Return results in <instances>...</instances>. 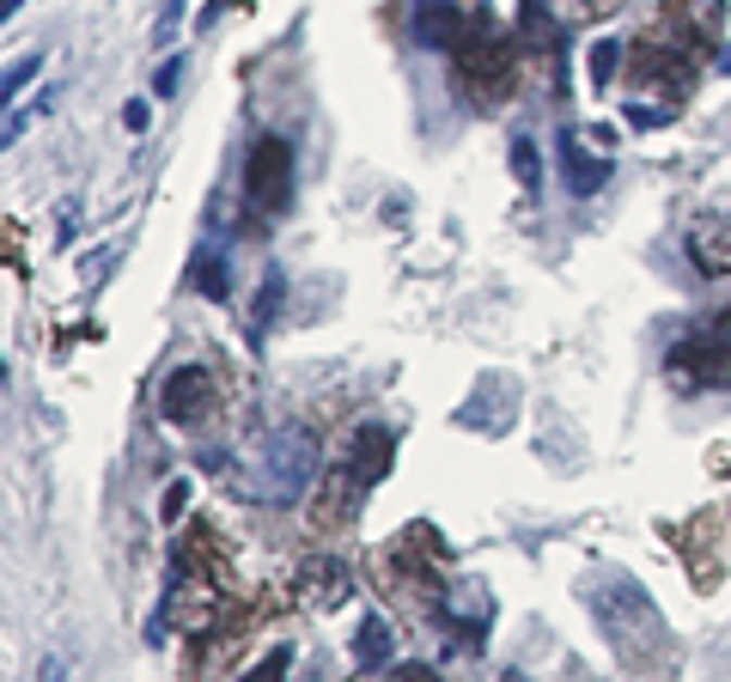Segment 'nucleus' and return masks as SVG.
Here are the masks:
<instances>
[{"label":"nucleus","mask_w":731,"mask_h":682,"mask_svg":"<svg viewBox=\"0 0 731 682\" xmlns=\"http://www.w3.org/2000/svg\"><path fill=\"white\" fill-rule=\"evenodd\" d=\"M244 195H250V214L256 219H275L293 207V147L280 135H263L250 147V165H244Z\"/></svg>","instance_id":"nucleus-5"},{"label":"nucleus","mask_w":731,"mask_h":682,"mask_svg":"<svg viewBox=\"0 0 731 682\" xmlns=\"http://www.w3.org/2000/svg\"><path fill=\"white\" fill-rule=\"evenodd\" d=\"M500 682H525V677H518V670H506V677H500Z\"/></svg>","instance_id":"nucleus-27"},{"label":"nucleus","mask_w":731,"mask_h":682,"mask_svg":"<svg viewBox=\"0 0 731 682\" xmlns=\"http://www.w3.org/2000/svg\"><path fill=\"white\" fill-rule=\"evenodd\" d=\"M585 67H592V92H609V79L622 74V43H616V37H597V43L585 49Z\"/></svg>","instance_id":"nucleus-17"},{"label":"nucleus","mask_w":731,"mask_h":682,"mask_svg":"<svg viewBox=\"0 0 731 682\" xmlns=\"http://www.w3.org/2000/svg\"><path fill=\"white\" fill-rule=\"evenodd\" d=\"M43 682H62V658H43Z\"/></svg>","instance_id":"nucleus-26"},{"label":"nucleus","mask_w":731,"mask_h":682,"mask_svg":"<svg viewBox=\"0 0 731 682\" xmlns=\"http://www.w3.org/2000/svg\"><path fill=\"white\" fill-rule=\"evenodd\" d=\"M634 79L640 86H665V92H683L689 86V55L677 43H658V37H646V43H634Z\"/></svg>","instance_id":"nucleus-12"},{"label":"nucleus","mask_w":731,"mask_h":682,"mask_svg":"<svg viewBox=\"0 0 731 682\" xmlns=\"http://www.w3.org/2000/svg\"><path fill=\"white\" fill-rule=\"evenodd\" d=\"M506 165H513V177H518V189H525V195H537V189H543V159H537V140H530V135H513Z\"/></svg>","instance_id":"nucleus-16"},{"label":"nucleus","mask_w":731,"mask_h":682,"mask_svg":"<svg viewBox=\"0 0 731 682\" xmlns=\"http://www.w3.org/2000/svg\"><path fill=\"white\" fill-rule=\"evenodd\" d=\"M628 123H634V128H658V123H670V110H653V104H628Z\"/></svg>","instance_id":"nucleus-23"},{"label":"nucleus","mask_w":731,"mask_h":682,"mask_svg":"<svg viewBox=\"0 0 731 682\" xmlns=\"http://www.w3.org/2000/svg\"><path fill=\"white\" fill-rule=\"evenodd\" d=\"M683 256H689V268H695V275L726 280V275H731V214H701V219H689Z\"/></svg>","instance_id":"nucleus-7"},{"label":"nucleus","mask_w":731,"mask_h":682,"mask_svg":"<svg viewBox=\"0 0 731 682\" xmlns=\"http://www.w3.org/2000/svg\"><path fill=\"white\" fill-rule=\"evenodd\" d=\"M219 403V378L207 366H177L165 384H159V415L172 420V427H196L207 420V408Z\"/></svg>","instance_id":"nucleus-6"},{"label":"nucleus","mask_w":731,"mask_h":682,"mask_svg":"<svg viewBox=\"0 0 731 682\" xmlns=\"http://www.w3.org/2000/svg\"><path fill=\"white\" fill-rule=\"evenodd\" d=\"M390 640H396V634H390V621H385V616H366V621L354 628V665H360V670L390 665Z\"/></svg>","instance_id":"nucleus-15"},{"label":"nucleus","mask_w":731,"mask_h":682,"mask_svg":"<svg viewBox=\"0 0 731 682\" xmlns=\"http://www.w3.org/2000/svg\"><path fill=\"white\" fill-rule=\"evenodd\" d=\"M287 670H293V646H275V652L263 658V665H250V677H244V682H280Z\"/></svg>","instance_id":"nucleus-19"},{"label":"nucleus","mask_w":731,"mask_h":682,"mask_svg":"<svg viewBox=\"0 0 731 682\" xmlns=\"http://www.w3.org/2000/svg\"><path fill=\"white\" fill-rule=\"evenodd\" d=\"M464 0H415V43L420 49H439V55H452L464 43Z\"/></svg>","instance_id":"nucleus-11"},{"label":"nucleus","mask_w":731,"mask_h":682,"mask_svg":"<svg viewBox=\"0 0 731 682\" xmlns=\"http://www.w3.org/2000/svg\"><path fill=\"white\" fill-rule=\"evenodd\" d=\"M670 384L683 396L701 390H731V336L726 329H695L670 348Z\"/></svg>","instance_id":"nucleus-4"},{"label":"nucleus","mask_w":731,"mask_h":682,"mask_svg":"<svg viewBox=\"0 0 731 682\" xmlns=\"http://www.w3.org/2000/svg\"><path fill=\"white\" fill-rule=\"evenodd\" d=\"M177 18H184V0H165V13H159V43H172Z\"/></svg>","instance_id":"nucleus-25"},{"label":"nucleus","mask_w":731,"mask_h":682,"mask_svg":"<svg viewBox=\"0 0 731 682\" xmlns=\"http://www.w3.org/2000/svg\"><path fill=\"white\" fill-rule=\"evenodd\" d=\"M597 140L592 135H560V171H567V189H574L579 202H592L597 189L609 184V171H616V153H592Z\"/></svg>","instance_id":"nucleus-9"},{"label":"nucleus","mask_w":731,"mask_h":682,"mask_svg":"<svg viewBox=\"0 0 731 682\" xmlns=\"http://www.w3.org/2000/svg\"><path fill=\"white\" fill-rule=\"evenodd\" d=\"M238 494L263 500V506H293L305 500V488L317 481V439L305 427H280L250 445V457L238 464Z\"/></svg>","instance_id":"nucleus-2"},{"label":"nucleus","mask_w":731,"mask_h":682,"mask_svg":"<svg viewBox=\"0 0 731 682\" xmlns=\"http://www.w3.org/2000/svg\"><path fill=\"white\" fill-rule=\"evenodd\" d=\"M184 506H189V481H172V488H165V525H172V518H184Z\"/></svg>","instance_id":"nucleus-21"},{"label":"nucleus","mask_w":731,"mask_h":682,"mask_svg":"<svg viewBox=\"0 0 731 682\" xmlns=\"http://www.w3.org/2000/svg\"><path fill=\"white\" fill-rule=\"evenodd\" d=\"M457 55V92L482 98V104H494V98L513 92L518 79V55H513V37L500 31L494 18H476L464 31V43L452 49Z\"/></svg>","instance_id":"nucleus-3"},{"label":"nucleus","mask_w":731,"mask_h":682,"mask_svg":"<svg viewBox=\"0 0 731 682\" xmlns=\"http://www.w3.org/2000/svg\"><path fill=\"white\" fill-rule=\"evenodd\" d=\"M390 457H396V433L390 427H360L354 433V457H348V469H354L366 488H373L378 476H390Z\"/></svg>","instance_id":"nucleus-14"},{"label":"nucleus","mask_w":731,"mask_h":682,"mask_svg":"<svg viewBox=\"0 0 731 682\" xmlns=\"http://www.w3.org/2000/svg\"><path fill=\"white\" fill-rule=\"evenodd\" d=\"M385 682H439V670L433 665H390Z\"/></svg>","instance_id":"nucleus-22"},{"label":"nucleus","mask_w":731,"mask_h":682,"mask_svg":"<svg viewBox=\"0 0 731 682\" xmlns=\"http://www.w3.org/2000/svg\"><path fill=\"white\" fill-rule=\"evenodd\" d=\"M177 79H184V62H177V55H172V62L159 67V79H153V92H159V98H172V92H177Z\"/></svg>","instance_id":"nucleus-24"},{"label":"nucleus","mask_w":731,"mask_h":682,"mask_svg":"<svg viewBox=\"0 0 731 682\" xmlns=\"http://www.w3.org/2000/svg\"><path fill=\"white\" fill-rule=\"evenodd\" d=\"M360 500H366V481H360L348 464L329 469V476L317 481V494H312V530H342V525H354Z\"/></svg>","instance_id":"nucleus-10"},{"label":"nucleus","mask_w":731,"mask_h":682,"mask_svg":"<svg viewBox=\"0 0 731 682\" xmlns=\"http://www.w3.org/2000/svg\"><path fill=\"white\" fill-rule=\"evenodd\" d=\"M299 585H305V604L312 609H342L348 597H354V573H348L336 555H317L305 560V573H299Z\"/></svg>","instance_id":"nucleus-13"},{"label":"nucleus","mask_w":731,"mask_h":682,"mask_svg":"<svg viewBox=\"0 0 731 682\" xmlns=\"http://www.w3.org/2000/svg\"><path fill=\"white\" fill-rule=\"evenodd\" d=\"M518 415V384H506V378H482V390L469 396V403H457V427L464 433H506V420Z\"/></svg>","instance_id":"nucleus-8"},{"label":"nucleus","mask_w":731,"mask_h":682,"mask_svg":"<svg viewBox=\"0 0 731 682\" xmlns=\"http://www.w3.org/2000/svg\"><path fill=\"white\" fill-rule=\"evenodd\" d=\"M196 287H202V299H226V293H232V275H226V263L202 256V268H196Z\"/></svg>","instance_id":"nucleus-18"},{"label":"nucleus","mask_w":731,"mask_h":682,"mask_svg":"<svg viewBox=\"0 0 731 682\" xmlns=\"http://www.w3.org/2000/svg\"><path fill=\"white\" fill-rule=\"evenodd\" d=\"M37 74H43V55H25V62H13V67H7V98H18V92H25V79H37Z\"/></svg>","instance_id":"nucleus-20"},{"label":"nucleus","mask_w":731,"mask_h":682,"mask_svg":"<svg viewBox=\"0 0 731 682\" xmlns=\"http://www.w3.org/2000/svg\"><path fill=\"white\" fill-rule=\"evenodd\" d=\"M585 604H592L597 628H604V640L616 646L622 665L658 658V646H665V609L646 597V585H634L628 573H597L585 585Z\"/></svg>","instance_id":"nucleus-1"}]
</instances>
